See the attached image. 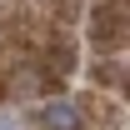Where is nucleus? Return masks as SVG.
Segmentation results:
<instances>
[{
    "label": "nucleus",
    "mask_w": 130,
    "mask_h": 130,
    "mask_svg": "<svg viewBox=\"0 0 130 130\" xmlns=\"http://www.w3.org/2000/svg\"><path fill=\"white\" fill-rule=\"evenodd\" d=\"M40 125L45 130H85V120H80V110L70 100H50L45 110H40Z\"/></svg>",
    "instance_id": "1"
},
{
    "label": "nucleus",
    "mask_w": 130,
    "mask_h": 130,
    "mask_svg": "<svg viewBox=\"0 0 130 130\" xmlns=\"http://www.w3.org/2000/svg\"><path fill=\"white\" fill-rule=\"evenodd\" d=\"M0 130H10V120H0Z\"/></svg>",
    "instance_id": "2"
}]
</instances>
